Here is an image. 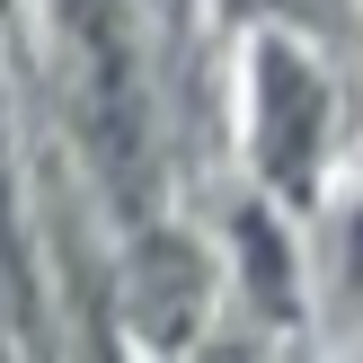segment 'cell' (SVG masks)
Returning a JSON list of instances; mask_svg holds the SVG:
<instances>
[{
  "label": "cell",
  "mask_w": 363,
  "mask_h": 363,
  "mask_svg": "<svg viewBox=\"0 0 363 363\" xmlns=\"http://www.w3.org/2000/svg\"><path fill=\"white\" fill-rule=\"evenodd\" d=\"M62 62H71V106H80L98 160L124 186H142V89L106 0H62Z\"/></svg>",
  "instance_id": "6da1fadb"
},
{
  "label": "cell",
  "mask_w": 363,
  "mask_h": 363,
  "mask_svg": "<svg viewBox=\"0 0 363 363\" xmlns=\"http://www.w3.org/2000/svg\"><path fill=\"white\" fill-rule=\"evenodd\" d=\"M319 133H328V89L311 80V62L293 45H257V151L284 186H301Z\"/></svg>",
  "instance_id": "7a4b0ae2"
}]
</instances>
